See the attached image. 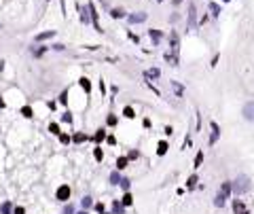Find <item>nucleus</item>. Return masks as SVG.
Returning <instances> with one entry per match:
<instances>
[{
	"instance_id": "nucleus-1",
	"label": "nucleus",
	"mask_w": 254,
	"mask_h": 214,
	"mask_svg": "<svg viewBox=\"0 0 254 214\" xmlns=\"http://www.w3.org/2000/svg\"><path fill=\"white\" fill-rule=\"evenodd\" d=\"M231 193H233V184H231V180H224V182L220 184V191H218L216 199H214V206H216V208H222V206L227 204V199H229Z\"/></svg>"
},
{
	"instance_id": "nucleus-2",
	"label": "nucleus",
	"mask_w": 254,
	"mask_h": 214,
	"mask_svg": "<svg viewBox=\"0 0 254 214\" xmlns=\"http://www.w3.org/2000/svg\"><path fill=\"white\" fill-rule=\"evenodd\" d=\"M231 184H233V193H237V195H244V193H248V191H250V187H252V184H250V178H248L246 174L237 176V178H235Z\"/></svg>"
},
{
	"instance_id": "nucleus-3",
	"label": "nucleus",
	"mask_w": 254,
	"mask_h": 214,
	"mask_svg": "<svg viewBox=\"0 0 254 214\" xmlns=\"http://www.w3.org/2000/svg\"><path fill=\"white\" fill-rule=\"evenodd\" d=\"M186 28L189 30H195L197 28V6H195V2H191L189 4V13H186Z\"/></svg>"
},
{
	"instance_id": "nucleus-4",
	"label": "nucleus",
	"mask_w": 254,
	"mask_h": 214,
	"mask_svg": "<svg viewBox=\"0 0 254 214\" xmlns=\"http://www.w3.org/2000/svg\"><path fill=\"white\" fill-rule=\"evenodd\" d=\"M87 9H89V17H91L93 28H95L97 32H102V26H100V13H97V9H95V4H93V2H87Z\"/></svg>"
},
{
	"instance_id": "nucleus-5",
	"label": "nucleus",
	"mask_w": 254,
	"mask_h": 214,
	"mask_svg": "<svg viewBox=\"0 0 254 214\" xmlns=\"http://www.w3.org/2000/svg\"><path fill=\"white\" fill-rule=\"evenodd\" d=\"M242 115H244V119H246V121L254 123V100H248V102L244 104V108H242Z\"/></svg>"
},
{
	"instance_id": "nucleus-6",
	"label": "nucleus",
	"mask_w": 254,
	"mask_h": 214,
	"mask_svg": "<svg viewBox=\"0 0 254 214\" xmlns=\"http://www.w3.org/2000/svg\"><path fill=\"white\" fill-rule=\"evenodd\" d=\"M169 51H171L174 55H178V51H180V36H178L176 30L169 32Z\"/></svg>"
},
{
	"instance_id": "nucleus-7",
	"label": "nucleus",
	"mask_w": 254,
	"mask_h": 214,
	"mask_svg": "<svg viewBox=\"0 0 254 214\" xmlns=\"http://www.w3.org/2000/svg\"><path fill=\"white\" fill-rule=\"evenodd\" d=\"M146 19H148V15H146L144 11H138V13H129V15H127V21H129L131 26H133V23H144Z\"/></svg>"
},
{
	"instance_id": "nucleus-8",
	"label": "nucleus",
	"mask_w": 254,
	"mask_h": 214,
	"mask_svg": "<svg viewBox=\"0 0 254 214\" xmlns=\"http://www.w3.org/2000/svg\"><path fill=\"white\" fill-rule=\"evenodd\" d=\"M55 197H57L59 202H66V199H70V187H68V184H62V187L57 189Z\"/></svg>"
},
{
	"instance_id": "nucleus-9",
	"label": "nucleus",
	"mask_w": 254,
	"mask_h": 214,
	"mask_svg": "<svg viewBox=\"0 0 254 214\" xmlns=\"http://www.w3.org/2000/svg\"><path fill=\"white\" fill-rule=\"evenodd\" d=\"M210 127H212V136H210V144H216L218 138H220V127L216 121H210Z\"/></svg>"
},
{
	"instance_id": "nucleus-10",
	"label": "nucleus",
	"mask_w": 254,
	"mask_h": 214,
	"mask_svg": "<svg viewBox=\"0 0 254 214\" xmlns=\"http://www.w3.org/2000/svg\"><path fill=\"white\" fill-rule=\"evenodd\" d=\"M53 36H55V30H47V32L36 34V36H34V41H36V43H42V41H49V38H53Z\"/></svg>"
},
{
	"instance_id": "nucleus-11",
	"label": "nucleus",
	"mask_w": 254,
	"mask_h": 214,
	"mask_svg": "<svg viewBox=\"0 0 254 214\" xmlns=\"http://www.w3.org/2000/svg\"><path fill=\"white\" fill-rule=\"evenodd\" d=\"M110 17L112 19H123V17H127V13H125V9L117 6V9H110Z\"/></svg>"
},
{
	"instance_id": "nucleus-12",
	"label": "nucleus",
	"mask_w": 254,
	"mask_h": 214,
	"mask_svg": "<svg viewBox=\"0 0 254 214\" xmlns=\"http://www.w3.org/2000/svg\"><path fill=\"white\" fill-rule=\"evenodd\" d=\"M148 36H150L153 45H159V43H161V38H163V34H161L159 30H155V28H153V30H148Z\"/></svg>"
},
{
	"instance_id": "nucleus-13",
	"label": "nucleus",
	"mask_w": 254,
	"mask_h": 214,
	"mask_svg": "<svg viewBox=\"0 0 254 214\" xmlns=\"http://www.w3.org/2000/svg\"><path fill=\"white\" fill-rule=\"evenodd\" d=\"M159 77H161V70L159 68H148L144 72V79H159Z\"/></svg>"
},
{
	"instance_id": "nucleus-14",
	"label": "nucleus",
	"mask_w": 254,
	"mask_h": 214,
	"mask_svg": "<svg viewBox=\"0 0 254 214\" xmlns=\"http://www.w3.org/2000/svg\"><path fill=\"white\" fill-rule=\"evenodd\" d=\"M208 9H210L212 17H218V15H220V11H222V9H220V4H218V2H210V4H208Z\"/></svg>"
},
{
	"instance_id": "nucleus-15",
	"label": "nucleus",
	"mask_w": 254,
	"mask_h": 214,
	"mask_svg": "<svg viewBox=\"0 0 254 214\" xmlns=\"http://www.w3.org/2000/svg\"><path fill=\"white\" fill-rule=\"evenodd\" d=\"M81 23H91V17H89V9H87V4H85V9H81Z\"/></svg>"
},
{
	"instance_id": "nucleus-16",
	"label": "nucleus",
	"mask_w": 254,
	"mask_h": 214,
	"mask_svg": "<svg viewBox=\"0 0 254 214\" xmlns=\"http://www.w3.org/2000/svg\"><path fill=\"white\" fill-rule=\"evenodd\" d=\"M171 89L176 91V95H178V98H182V95H184V87L180 85L178 81H171Z\"/></svg>"
},
{
	"instance_id": "nucleus-17",
	"label": "nucleus",
	"mask_w": 254,
	"mask_h": 214,
	"mask_svg": "<svg viewBox=\"0 0 254 214\" xmlns=\"http://www.w3.org/2000/svg\"><path fill=\"white\" fill-rule=\"evenodd\" d=\"M79 85L85 89V93H91V83H89V79L83 77V79H79Z\"/></svg>"
},
{
	"instance_id": "nucleus-18",
	"label": "nucleus",
	"mask_w": 254,
	"mask_h": 214,
	"mask_svg": "<svg viewBox=\"0 0 254 214\" xmlns=\"http://www.w3.org/2000/svg\"><path fill=\"white\" fill-rule=\"evenodd\" d=\"M123 117H125V119H133V117H136V110H133L131 106H125V108H123Z\"/></svg>"
},
{
	"instance_id": "nucleus-19",
	"label": "nucleus",
	"mask_w": 254,
	"mask_h": 214,
	"mask_svg": "<svg viewBox=\"0 0 254 214\" xmlns=\"http://www.w3.org/2000/svg\"><path fill=\"white\" fill-rule=\"evenodd\" d=\"M47 49H49V47H44V45H41V47L32 49V55H34V57H41V55L44 53V51H47Z\"/></svg>"
},
{
	"instance_id": "nucleus-20",
	"label": "nucleus",
	"mask_w": 254,
	"mask_h": 214,
	"mask_svg": "<svg viewBox=\"0 0 254 214\" xmlns=\"http://www.w3.org/2000/svg\"><path fill=\"white\" fill-rule=\"evenodd\" d=\"M233 210H235V214L242 212V210H246V206H244V202H239V199H235L233 202Z\"/></svg>"
},
{
	"instance_id": "nucleus-21",
	"label": "nucleus",
	"mask_w": 254,
	"mask_h": 214,
	"mask_svg": "<svg viewBox=\"0 0 254 214\" xmlns=\"http://www.w3.org/2000/svg\"><path fill=\"white\" fill-rule=\"evenodd\" d=\"M157 153H159V155H165V153H168V142H165V140H163V142H159Z\"/></svg>"
},
{
	"instance_id": "nucleus-22",
	"label": "nucleus",
	"mask_w": 254,
	"mask_h": 214,
	"mask_svg": "<svg viewBox=\"0 0 254 214\" xmlns=\"http://www.w3.org/2000/svg\"><path fill=\"white\" fill-rule=\"evenodd\" d=\"M123 168H127V157L117 159V170H123Z\"/></svg>"
},
{
	"instance_id": "nucleus-23",
	"label": "nucleus",
	"mask_w": 254,
	"mask_h": 214,
	"mask_svg": "<svg viewBox=\"0 0 254 214\" xmlns=\"http://www.w3.org/2000/svg\"><path fill=\"white\" fill-rule=\"evenodd\" d=\"M81 206H83L85 210H87V208H91V206H93V199H91V197H83V202H81Z\"/></svg>"
},
{
	"instance_id": "nucleus-24",
	"label": "nucleus",
	"mask_w": 254,
	"mask_h": 214,
	"mask_svg": "<svg viewBox=\"0 0 254 214\" xmlns=\"http://www.w3.org/2000/svg\"><path fill=\"white\" fill-rule=\"evenodd\" d=\"M195 184H197V174H193V176H191V178L186 180V187H189V189H193Z\"/></svg>"
},
{
	"instance_id": "nucleus-25",
	"label": "nucleus",
	"mask_w": 254,
	"mask_h": 214,
	"mask_svg": "<svg viewBox=\"0 0 254 214\" xmlns=\"http://www.w3.org/2000/svg\"><path fill=\"white\" fill-rule=\"evenodd\" d=\"M131 202H133L131 193H127V191H125V195H123V206H131Z\"/></svg>"
},
{
	"instance_id": "nucleus-26",
	"label": "nucleus",
	"mask_w": 254,
	"mask_h": 214,
	"mask_svg": "<svg viewBox=\"0 0 254 214\" xmlns=\"http://www.w3.org/2000/svg\"><path fill=\"white\" fill-rule=\"evenodd\" d=\"M112 212H115V214H123V204L115 202V206H112Z\"/></svg>"
},
{
	"instance_id": "nucleus-27",
	"label": "nucleus",
	"mask_w": 254,
	"mask_h": 214,
	"mask_svg": "<svg viewBox=\"0 0 254 214\" xmlns=\"http://www.w3.org/2000/svg\"><path fill=\"white\" fill-rule=\"evenodd\" d=\"M201 163H203V153L199 151V153H197V157H195V168H199Z\"/></svg>"
},
{
	"instance_id": "nucleus-28",
	"label": "nucleus",
	"mask_w": 254,
	"mask_h": 214,
	"mask_svg": "<svg viewBox=\"0 0 254 214\" xmlns=\"http://www.w3.org/2000/svg\"><path fill=\"white\" fill-rule=\"evenodd\" d=\"M110 182H112V184H119V182H121V178H119V172H112V174H110Z\"/></svg>"
},
{
	"instance_id": "nucleus-29",
	"label": "nucleus",
	"mask_w": 254,
	"mask_h": 214,
	"mask_svg": "<svg viewBox=\"0 0 254 214\" xmlns=\"http://www.w3.org/2000/svg\"><path fill=\"white\" fill-rule=\"evenodd\" d=\"M49 131L55 134V136H59V125H57V123H51V125H49Z\"/></svg>"
},
{
	"instance_id": "nucleus-30",
	"label": "nucleus",
	"mask_w": 254,
	"mask_h": 214,
	"mask_svg": "<svg viewBox=\"0 0 254 214\" xmlns=\"http://www.w3.org/2000/svg\"><path fill=\"white\" fill-rule=\"evenodd\" d=\"M21 115L30 119V117H32V108H30V106H23V108H21Z\"/></svg>"
},
{
	"instance_id": "nucleus-31",
	"label": "nucleus",
	"mask_w": 254,
	"mask_h": 214,
	"mask_svg": "<svg viewBox=\"0 0 254 214\" xmlns=\"http://www.w3.org/2000/svg\"><path fill=\"white\" fill-rule=\"evenodd\" d=\"M0 210H2V214H11V204L6 202V204H2L0 206Z\"/></svg>"
},
{
	"instance_id": "nucleus-32",
	"label": "nucleus",
	"mask_w": 254,
	"mask_h": 214,
	"mask_svg": "<svg viewBox=\"0 0 254 214\" xmlns=\"http://www.w3.org/2000/svg\"><path fill=\"white\" fill-rule=\"evenodd\" d=\"M119 184H121V189H123V191H129V180H127V178H121V182H119Z\"/></svg>"
},
{
	"instance_id": "nucleus-33",
	"label": "nucleus",
	"mask_w": 254,
	"mask_h": 214,
	"mask_svg": "<svg viewBox=\"0 0 254 214\" xmlns=\"http://www.w3.org/2000/svg\"><path fill=\"white\" fill-rule=\"evenodd\" d=\"M104 138H106V131H104V129H97V134H95V140L100 142V140H104Z\"/></svg>"
},
{
	"instance_id": "nucleus-34",
	"label": "nucleus",
	"mask_w": 254,
	"mask_h": 214,
	"mask_svg": "<svg viewBox=\"0 0 254 214\" xmlns=\"http://www.w3.org/2000/svg\"><path fill=\"white\" fill-rule=\"evenodd\" d=\"M93 155H95V159H97V161H102V159H104V153H102V148H100V146L95 148V153H93Z\"/></svg>"
},
{
	"instance_id": "nucleus-35",
	"label": "nucleus",
	"mask_w": 254,
	"mask_h": 214,
	"mask_svg": "<svg viewBox=\"0 0 254 214\" xmlns=\"http://www.w3.org/2000/svg\"><path fill=\"white\" fill-rule=\"evenodd\" d=\"M62 121H64V123H70V121H72V115H70V112H64V115H62Z\"/></svg>"
},
{
	"instance_id": "nucleus-36",
	"label": "nucleus",
	"mask_w": 254,
	"mask_h": 214,
	"mask_svg": "<svg viewBox=\"0 0 254 214\" xmlns=\"http://www.w3.org/2000/svg\"><path fill=\"white\" fill-rule=\"evenodd\" d=\"M117 121H119L117 115H110V117H108V125H117Z\"/></svg>"
},
{
	"instance_id": "nucleus-37",
	"label": "nucleus",
	"mask_w": 254,
	"mask_h": 214,
	"mask_svg": "<svg viewBox=\"0 0 254 214\" xmlns=\"http://www.w3.org/2000/svg\"><path fill=\"white\" fill-rule=\"evenodd\" d=\"M66 100H68V91H62V95H59V102H62V104H66Z\"/></svg>"
},
{
	"instance_id": "nucleus-38",
	"label": "nucleus",
	"mask_w": 254,
	"mask_h": 214,
	"mask_svg": "<svg viewBox=\"0 0 254 214\" xmlns=\"http://www.w3.org/2000/svg\"><path fill=\"white\" fill-rule=\"evenodd\" d=\"M59 140H62L64 144H68V142H70V136H66V134H59Z\"/></svg>"
},
{
	"instance_id": "nucleus-39",
	"label": "nucleus",
	"mask_w": 254,
	"mask_h": 214,
	"mask_svg": "<svg viewBox=\"0 0 254 214\" xmlns=\"http://www.w3.org/2000/svg\"><path fill=\"white\" fill-rule=\"evenodd\" d=\"M127 36H129V38H131V41H133V43H136V45L140 43V38H138V36H136L133 32H127Z\"/></svg>"
},
{
	"instance_id": "nucleus-40",
	"label": "nucleus",
	"mask_w": 254,
	"mask_h": 214,
	"mask_svg": "<svg viewBox=\"0 0 254 214\" xmlns=\"http://www.w3.org/2000/svg\"><path fill=\"white\" fill-rule=\"evenodd\" d=\"M85 138H87L85 134H76V136H74V142H83Z\"/></svg>"
},
{
	"instance_id": "nucleus-41",
	"label": "nucleus",
	"mask_w": 254,
	"mask_h": 214,
	"mask_svg": "<svg viewBox=\"0 0 254 214\" xmlns=\"http://www.w3.org/2000/svg\"><path fill=\"white\" fill-rule=\"evenodd\" d=\"M100 91H102V95L106 93V83H104V81H100Z\"/></svg>"
},
{
	"instance_id": "nucleus-42",
	"label": "nucleus",
	"mask_w": 254,
	"mask_h": 214,
	"mask_svg": "<svg viewBox=\"0 0 254 214\" xmlns=\"http://www.w3.org/2000/svg\"><path fill=\"white\" fill-rule=\"evenodd\" d=\"M165 134H168V136H171V134H174V129H171V125H168V127H165Z\"/></svg>"
},
{
	"instance_id": "nucleus-43",
	"label": "nucleus",
	"mask_w": 254,
	"mask_h": 214,
	"mask_svg": "<svg viewBox=\"0 0 254 214\" xmlns=\"http://www.w3.org/2000/svg\"><path fill=\"white\" fill-rule=\"evenodd\" d=\"M23 212H26V210H23L21 206H19V208H15V214H23Z\"/></svg>"
},
{
	"instance_id": "nucleus-44",
	"label": "nucleus",
	"mask_w": 254,
	"mask_h": 214,
	"mask_svg": "<svg viewBox=\"0 0 254 214\" xmlns=\"http://www.w3.org/2000/svg\"><path fill=\"white\" fill-rule=\"evenodd\" d=\"M171 2H174V4H176V6H178V4H180V2H182V0H171Z\"/></svg>"
},
{
	"instance_id": "nucleus-45",
	"label": "nucleus",
	"mask_w": 254,
	"mask_h": 214,
	"mask_svg": "<svg viewBox=\"0 0 254 214\" xmlns=\"http://www.w3.org/2000/svg\"><path fill=\"white\" fill-rule=\"evenodd\" d=\"M237 214H248V210H242V212H237Z\"/></svg>"
},
{
	"instance_id": "nucleus-46",
	"label": "nucleus",
	"mask_w": 254,
	"mask_h": 214,
	"mask_svg": "<svg viewBox=\"0 0 254 214\" xmlns=\"http://www.w3.org/2000/svg\"><path fill=\"white\" fill-rule=\"evenodd\" d=\"M100 2H102V4H104V6H106V0H100Z\"/></svg>"
},
{
	"instance_id": "nucleus-47",
	"label": "nucleus",
	"mask_w": 254,
	"mask_h": 214,
	"mask_svg": "<svg viewBox=\"0 0 254 214\" xmlns=\"http://www.w3.org/2000/svg\"><path fill=\"white\" fill-rule=\"evenodd\" d=\"M222 2H231V0H222Z\"/></svg>"
},
{
	"instance_id": "nucleus-48",
	"label": "nucleus",
	"mask_w": 254,
	"mask_h": 214,
	"mask_svg": "<svg viewBox=\"0 0 254 214\" xmlns=\"http://www.w3.org/2000/svg\"><path fill=\"white\" fill-rule=\"evenodd\" d=\"M79 214H87V212H79Z\"/></svg>"
},
{
	"instance_id": "nucleus-49",
	"label": "nucleus",
	"mask_w": 254,
	"mask_h": 214,
	"mask_svg": "<svg viewBox=\"0 0 254 214\" xmlns=\"http://www.w3.org/2000/svg\"><path fill=\"white\" fill-rule=\"evenodd\" d=\"M157 2H163V0H157Z\"/></svg>"
}]
</instances>
